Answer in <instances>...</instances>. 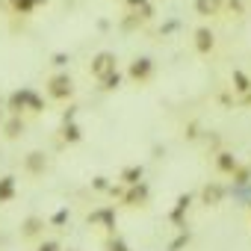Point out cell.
I'll list each match as a JSON object with an SVG mask.
<instances>
[{"mask_svg": "<svg viewBox=\"0 0 251 251\" xmlns=\"http://www.w3.org/2000/svg\"><path fill=\"white\" fill-rule=\"evenodd\" d=\"M9 109H12V115H21L24 109L42 112V109H45V100H42L33 89H18V92L9 95Z\"/></svg>", "mask_w": 251, "mask_h": 251, "instance_id": "cell-1", "label": "cell"}, {"mask_svg": "<svg viewBox=\"0 0 251 251\" xmlns=\"http://www.w3.org/2000/svg\"><path fill=\"white\" fill-rule=\"evenodd\" d=\"M118 68V56L112 53V50H100V53H95V59H92V65H89V74L100 83L106 74H112Z\"/></svg>", "mask_w": 251, "mask_h": 251, "instance_id": "cell-2", "label": "cell"}, {"mask_svg": "<svg viewBox=\"0 0 251 251\" xmlns=\"http://www.w3.org/2000/svg\"><path fill=\"white\" fill-rule=\"evenodd\" d=\"M48 95H50L53 100H68V98L74 95V80H71V74H68V71L53 74V77L48 80Z\"/></svg>", "mask_w": 251, "mask_h": 251, "instance_id": "cell-3", "label": "cell"}, {"mask_svg": "<svg viewBox=\"0 0 251 251\" xmlns=\"http://www.w3.org/2000/svg\"><path fill=\"white\" fill-rule=\"evenodd\" d=\"M148 198H151V186H148L145 180L124 186V192H121V204H124V207H145Z\"/></svg>", "mask_w": 251, "mask_h": 251, "instance_id": "cell-4", "label": "cell"}, {"mask_svg": "<svg viewBox=\"0 0 251 251\" xmlns=\"http://www.w3.org/2000/svg\"><path fill=\"white\" fill-rule=\"evenodd\" d=\"M127 74H130V80H136V83H148L151 74H154V59H148V56H136V59L130 62Z\"/></svg>", "mask_w": 251, "mask_h": 251, "instance_id": "cell-5", "label": "cell"}, {"mask_svg": "<svg viewBox=\"0 0 251 251\" xmlns=\"http://www.w3.org/2000/svg\"><path fill=\"white\" fill-rule=\"evenodd\" d=\"M225 195H227V189H225L219 180H210V183L201 189V204H204V207H219V204L225 201Z\"/></svg>", "mask_w": 251, "mask_h": 251, "instance_id": "cell-6", "label": "cell"}, {"mask_svg": "<svg viewBox=\"0 0 251 251\" xmlns=\"http://www.w3.org/2000/svg\"><path fill=\"white\" fill-rule=\"evenodd\" d=\"M45 227H48V222L42 216H27L21 222V239H42L45 236Z\"/></svg>", "mask_w": 251, "mask_h": 251, "instance_id": "cell-7", "label": "cell"}, {"mask_svg": "<svg viewBox=\"0 0 251 251\" xmlns=\"http://www.w3.org/2000/svg\"><path fill=\"white\" fill-rule=\"evenodd\" d=\"M86 222H89V225H103V227L112 233V230H115V210H112V207H100V210L89 213Z\"/></svg>", "mask_w": 251, "mask_h": 251, "instance_id": "cell-8", "label": "cell"}, {"mask_svg": "<svg viewBox=\"0 0 251 251\" xmlns=\"http://www.w3.org/2000/svg\"><path fill=\"white\" fill-rule=\"evenodd\" d=\"M213 48H216L213 30H210V27H198V30H195V50H198V53H210Z\"/></svg>", "mask_w": 251, "mask_h": 251, "instance_id": "cell-9", "label": "cell"}, {"mask_svg": "<svg viewBox=\"0 0 251 251\" xmlns=\"http://www.w3.org/2000/svg\"><path fill=\"white\" fill-rule=\"evenodd\" d=\"M24 169H27L30 175H45V169H48L45 154H42V151H30V154L24 157Z\"/></svg>", "mask_w": 251, "mask_h": 251, "instance_id": "cell-10", "label": "cell"}, {"mask_svg": "<svg viewBox=\"0 0 251 251\" xmlns=\"http://www.w3.org/2000/svg\"><path fill=\"white\" fill-rule=\"evenodd\" d=\"M222 3H225V0H195V15L213 18V15L222 12Z\"/></svg>", "mask_w": 251, "mask_h": 251, "instance_id": "cell-11", "label": "cell"}, {"mask_svg": "<svg viewBox=\"0 0 251 251\" xmlns=\"http://www.w3.org/2000/svg\"><path fill=\"white\" fill-rule=\"evenodd\" d=\"M15 189H18L15 175H3V177H0V204L12 201V198H15Z\"/></svg>", "mask_w": 251, "mask_h": 251, "instance_id": "cell-12", "label": "cell"}, {"mask_svg": "<svg viewBox=\"0 0 251 251\" xmlns=\"http://www.w3.org/2000/svg\"><path fill=\"white\" fill-rule=\"evenodd\" d=\"M236 166H239V160H236L233 154H227V151H219V154H216V169H219V172L233 175V172H236Z\"/></svg>", "mask_w": 251, "mask_h": 251, "instance_id": "cell-13", "label": "cell"}, {"mask_svg": "<svg viewBox=\"0 0 251 251\" xmlns=\"http://www.w3.org/2000/svg\"><path fill=\"white\" fill-rule=\"evenodd\" d=\"M189 207H192V195L186 192V195H180V198H177V204H175V210H172V216H169V219H172L175 225H183V216H186V210H189Z\"/></svg>", "mask_w": 251, "mask_h": 251, "instance_id": "cell-14", "label": "cell"}, {"mask_svg": "<svg viewBox=\"0 0 251 251\" xmlns=\"http://www.w3.org/2000/svg\"><path fill=\"white\" fill-rule=\"evenodd\" d=\"M127 6L133 9V15H136L139 21H148V18H154V6L148 3V0H127Z\"/></svg>", "mask_w": 251, "mask_h": 251, "instance_id": "cell-15", "label": "cell"}, {"mask_svg": "<svg viewBox=\"0 0 251 251\" xmlns=\"http://www.w3.org/2000/svg\"><path fill=\"white\" fill-rule=\"evenodd\" d=\"M24 127H27L24 118H21V115H12V118L3 124V133H6V139H18V136L24 133Z\"/></svg>", "mask_w": 251, "mask_h": 251, "instance_id": "cell-16", "label": "cell"}, {"mask_svg": "<svg viewBox=\"0 0 251 251\" xmlns=\"http://www.w3.org/2000/svg\"><path fill=\"white\" fill-rule=\"evenodd\" d=\"M142 175H145V169H142V166H127V169H121V183H124V186L139 183V180H142Z\"/></svg>", "mask_w": 251, "mask_h": 251, "instance_id": "cell-17", "label": "cell"}, {"mask_svg": "<svg viewBox=\"0 0 251 251\" xmlns=\"http://www.w3.org/2000/svg\"><path fill=\"white\" fill-rule=\"evenodd\" d=\"M230 80H233V92H239V95H248V92H251V80L245 77V71L236 68V71L230 74Z\"/></svg>", "mask_w": 251, "mask_h": 251, "instance_id": "cell-18", "label": "cell"}, {"mask_svg": "<svg viewBox=\"0 0 251 251\" xmlns=\"http://www.w3.org/2000/svg\"><path fill=\"white\" fill-rule=\"evenodd\" d=\"M230 177H233V183H236L239 189H248V183H251V166H242V163H239Z\"/></svg>", "mask_w": 251, "mask_h": 251, "instance_id": "cell-19", "label": "cell"}, {"mask_svg": "<svg viewBox=\"0 0 251 251\" xmlns=\"http://www.w3.org/2000/svg\"><path fill=\"white\" fill-rule=\"evenodd\" d=\"M62 139H65V142H71V145L83 139V133H80V127H77L74 121H65V124H62Z\"/></svg>", "mask_w": 251, "mask_h": 251, "instance_id": "cell-20", "label": "cell"}, {"mask_svg": "<svg viewBox=\"0 0 251 251\" xmlns=\"http://www.w3.org/2000/svg\"><path fill=\"white\" fill-rule=\"evenodd\" d=\"M9 3H12V9H15L18 15H30V12L36 9V3H33V0H9Z\"/></svg>", "mask_w": 251, "mask_h": 251, "instance_id": "cell-21", "label": "cell"}, {"mask_svg": "<svg viewBox=\"0 0 251 251\" xmlns=\"http://www.w3.org/2000/svg\"><path fill=\"white\" fill-rule=\"evenodd\" d=\"M100 83H103V89H106V92H112V89H118V86H121V74H118V68H115L112 74H106V77H103Z\"/></svg>", "mask_w": 251, "mask_h": 251, "instance_id": "cell-22", "label": "cell"}, {"mask_svg": "<svg viewBox=\"0 0 251 251\" xmlns=\"http://www.w3.org/2000/svg\"><path fill=\"white\" fill-rule=\"evenodd\" d=\"M189 239H192V236H189V230H183V233H180V236H177V239L169 245V251H180L183 245H189Z\"/></svg>", "mask_w": 251, "mask_h": 251, "instance_id": "cell-23", "label": "cell"}, {"mask_svg": "<svg viewBox=\"0 0 251 251\" xmlns=\"http://www.w3.org/2000/svg\"><path fill=\"white\" fill-rule=\"evenodd\" d=\"M106 251H130V248H127V242H124V239L115 236V239H109V248Z\"/></svg>", "mask_w": 251, "mask_h": 251, "instance_id": "cell-24", "label": "cell"}, {"mask_svg": "<svg viewBox=\"0 0 251 251\" xmlns=\"http://www.w3.org/2000/svg\"><path fill=\"white\" fill-rule=\"evenodd\" d=\"M36 251H59V242H56V239H45Z\"/></svg>", "mask_w": 251, "mask_h": 251, "instance_id": "cell-25", "label": "cell"}, {"mask_svg": "<svg viewBox=\"0 0 251 251\" xmlns=\"http://www.w3.org/2000/svg\"><path fill=\"white\" fill-rule=\"evenodd\" d=\"M92 186H95L98 192H103V189H109V180H106V177H95V180H92Z\"/></svg>", "mask_w": 251, "mask_h": 251, "instance_id": "cell-26", "label": "cell"}, {"mask_svg": "<svg viewBox=\"0 0 251 251\" xmlns=\"http://www.w3.org/2000/svg\"><path fill=\"white\" fill-rule=\"evenodd\" d=\"M65 222H68V210H59V213L50 219V225H65Z\"/></svg>", "mask_w": 251, "mask_h": 251, "instance_id": "cell-27", "label": "cell"}, {"mask_svg": "<svg viewBox=\"0 0 251 251\" xmlns=\"http://www.w3.org/2000/svg\"><path fill=\"white\" fill-rule=\"evenodd\" d=\"M227 6H230V12H236V15H242V0H230V3H227Z\"/></svg>", "mask_w": 251, "mask_h": 251, "instance_id": "cell-28", "label": "cell"}, {"mask_svg": "<svg viewBox=\"0 0 251 251\" xmlns=\"http://www.w3.org/2000/svg\"><path fill=\"white\" fill-rule=\"evenodd\" d=\"M65 121H74V106H68V109L62 112V124H65Z\"/></svg>", "mask_w": 251, "mask_h": 251, "instance_id": "cell-29", "label": "cell"}, {"mask_svg": "<svg viewBox=\"0 0 251 251\" xmlns=\"http://www.w3.org/2000/svg\"><path fill=\"white\" fill-rule=\"evenodd\" d=\"M65 62H68V56H65V53H56V56H53V65H65Z\"/></svg>", "mask_w": 251, "mask_h": 251, "instance_id": "cell-30", "label": "cell"}, {"mask_svg": "<svg viewBox=\"0 0 251 251\" xmlns=\"http://www.w3.org/2000/svg\"><path fill=\"white\" fill-rule=\"evenodd\" d=\"M33 3H36V6H42V3H48V0H33Z\"/></svg>", "mask_w": 251, "mask_h": 251, "instance_id": "cell-31", "label": "cell"}, {"mask_svg": "<svg viewBox=\"0 0 251 251\" xmlns=\"http://www.w3.org/2000/svg\"><path fill=\"white\" fill-rule=\"evenodd\" d=\"M248 207H251V201H248Z\"/></svg>", "mask_w": 251, "mask_h": 251, "instance_id": "cell-32", "label": "cell"}, {"mask_svg": "<svg viewBox=\"0 0 251 251\" xmlns=\"http://www.w3.org/2000/svg\"><path fill=\"white\" fill-rule=\"evenodd\" d=\"M68 251H71V248H68Z\"/></svg>", "mask_w": 251, "mask_h": 251, "instance_id": "cell-33", "label": "cell"}]
</instances>
